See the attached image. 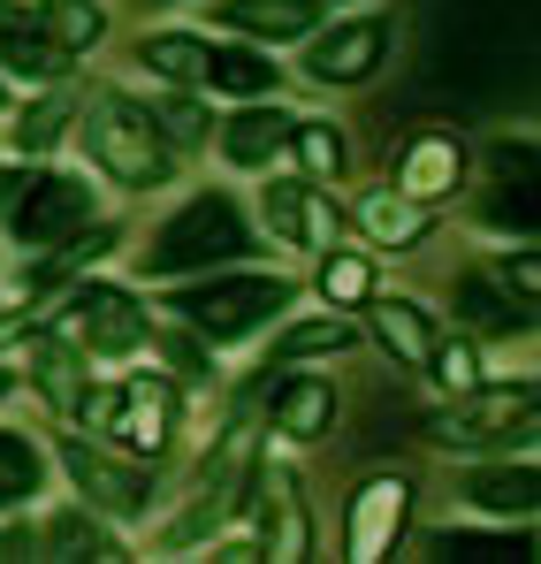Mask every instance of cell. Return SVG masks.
Masks as SVG:
<instances>
[{"mask_svg":"<svg viewBox=\"0 0 541 564\" xmlns=\"http://www.w3.org/2000/svg\"><path fill=\"white\" fill-rule=\"evenodd\" d=\"M252 245V221L229 206V198H191L176 221L161 229V245H153V275H191V268H214V260H237Z\"/></svg>","mask_w":541,"mask_h":564,"instance_id":"6da1fadb","label":"cell"},{"mask_svg":"<svg viewBox=\"0 0 541 564\" xmlns=\"http://www.w3.org/2000/svg\"><path fill=\"white\" fill-rule=\"evenodd\" d=\"M91 161L115 176V184H130V191H145V184H161L169 176V138L153 130V115L145 107H130V99H107L99 115H91Z\"/></svg>","mask_w":541,"mask_h":564,"instance_id":"7a4b0ae2","label":"cell"},{"mask_svg":"<svg viewBox=\"0 0 541 564\" xmlns=\"http://www.w3.org/2000/svg\"><path fill=\"white\" fill-rule=\"evenodd\" d=\"M282 297H290L282 275H229V282H206V290H183L176 313L191 328H206L214 344H229V336H252L260 321H274Z\"/></svg>","mask_w":541,"mask_h":564,"instance_id":"3957f363","label":"cell"},{"mask_svg":"<svg viewBox=\"0 0 541 564\" xmlns=\"http://www.w3.org/2000/svg\"><path fill=\"white\" fill-rule=\"evenodd\" d=\"M0 206H8V221H15L23 245H54V237H69V229L91 221V191L77 176H46V169L8 176L0 184Z\"/></svg>","mask_w":541,"mask_h":564,"instance_id":"277c9868","label":"cell"},{"mask_svg":"<svg viewBox=\"0 0 541 564\" xmlns=\"http://www.w3.org/2000/svg\"><path fill=\"white\" fill-rule=\"evenodd\" d=\"M62 336H69L77 351L122 359V351H138V344H145V305H138V297H122V290H85V305L62 321Z\"/></svg>","mask_w":541,"mask_h":564,"instance_id":"5b68a950","label":"cell"},{"mask_svg":"<svg viewBox=\"0 0 541 564\" xmlns=\"http://www.w3.org/2000/svg\"><path fill=\"white\" fill-rule=\"evenodd\" d=\"M245 458H252V435H245V427H229V443H221V451H214V466H206V488L183 503V519L169 527V542H176V550H183V542H198L214 519H229V503H237V488H245Z\"/></svg>","mask_w":541,"mask_h":564,"instance_id":"8992f818","label":"cell"},{"mask_svg":"<svg viewBox=\"0 0 541 564\" xmlns=\"http://www.w3.org/2000/svg\"><path fill=\"white\" fill-rule=\"evenodd\" d=\"M381 54H389V23H374V15H359V23H336L328 39H313V77L321 85H359V77H374L381 69Z\"/></svg>","mask_w":541,"mask_h":564,"instance_id":"52a82bcc","label":"cell"},{"mask_svg":"<svg viewBox=\"0 0 541 564\" xmlns=\"http://www.w3.org/2000/svg\"><path fill=\"white\" fill-rule=\"evenodd\" d=\"M268 229L282 237V245H297V252H328L336 245V206L321 198V191H305V184H268Z\"/></svg>","mask_w":541,"mask_h":564,"instance_id":"ba28073f","label":"cell"},{"mask_svg":"<svg viewBox=\"0 0 541 564\" xmlns=\"http://www.w3.org/2000/svg\"><path fill=\"white\" fill-rule=\"evenodd\" d=\"M62 466L77 480V496L99 503V511H138V503H145V466H122V458H107V451H91V443H69Z\"/></svg>","mask_w":541,"mask_h":564,"instance_id":"9c48e42d","label":"cell"},{"mask_svg":"<svg viewBox=\"0 0 541 564\" xmlns=\"http://www.w3.org/2000/svg\"><path fill=\"white\" fill-rule=\"evenodd\" d=\"M107 427H115L130 451H145V458H153V451L169 443V427H176V397H169V381H153V375L130 381V389L115 397V420H107Z\"/></svg>","mask_w":541,"mask_h":564,"instance_id":"30bf717a","label":"cell"},{"mask_svg":"<svg viewBox=\"0 0 541 564\" xmlns=\"http://www.w3.org/2000/svg\"><path fill=\"white\" fill-rule=\"evenodd\" d=\"M404 480L397 473H381V480H366L359 488V503H351V557L359 564H374L389 542H397V519H404Z\"/></svg>","mask_w":541,"mask_h":564,"instance_id":"8fae6325","label":"cell"},{"mask_svg":"<svg viewBox=\"0 0 541 564\" xmlns=\"http://www.w3.org/2000/svg\"><path fill=\"white\" fill-rule=\"evenodd\" d=\"M260 511H268V557H305L313 534H305V496H297V473L268 466L260 473Z\"/></svg>","mask_w":541,"mask_h":564,"instance_id":"7c38bea8","label":"cell"},{"mask_svg":"<svg viewBox=\"0 0 541 564\" xmlns=\"http://www.w3.org/2000/svg\"><path fill=\"white\" fill-rule=\"evenodd\" d=\"M457 176H465L457 138H412L404 145V169H397L404 198H443V191H457Z\"/></svg>","mask_w":541,"mask_h":564,"instance_id":"4fadbf2b","label":"cell"},{"mask_svg":"<svg viewBox=\"0 0 541 564\" xmlns=\"http://www.w3.org/2000/svg\"><path fill=\"white\" fill-rule=\"evenodd\" d=\"M31 31H39L54 54H91V46H99V31H107V15H99L91 0H39Z\"/></svg>","mask_w":541,"mask_h":564,"instance_id":"5bb4252c","label":"cell"},{"mask_svg":"<svg viewBox=\"0 0 541 564\" xmlns=\"http://www.w3.org/2000/svg\"><path fill=\"white\" fill-rule=\"evenodd\" d=\"M221 23H237L252 39H313V0H229Z\"/></svg>","mask_w":541,"mask_h":564,"instance_id":"9a60e30c","label":"cell"},{"mask_svg":"<svg viewBox=\"0 0 541 564\" xmlns=\"http://www.w3.org/2000/svg\"><path fill=\"white\" fill-rule=\"evenodd\" d=\"M328 420H336V389L328 381H282V397H274V427L282 435L313 443V435H328Z\"/></svg>","mask_w":541,"mask_h":564,"instance_id":"2e32d148","label":"cell"},{"mask_svg":"<svg viewBox=\"0 0 541 564\" xmlns=\"http://www.w3.org/2000/svg\"><path fill=\"white\" fill-rule=\"evenodd\" d=\"M31 375H39V389H46V404H54V412H77V397H85V359H77V344H69V336H39Z\"/></svg>","mask_w":541,"mask_h":564,"instance_id":"e0dca14e","label":"cell"},{"mask_svg":"<svg viewBox=\"0 0 541 564\" xmlns=\"http://www.w3.org/2000/svg\"><path fill=\"white\" fill-rule=\"evenodd\" d=\"M374 336H381L397 359H412V367H428V351H435V321H428L420 305H404V297H381V305H374Z\"/></svg>","mask_w":541,"mask_h":564,"instance_id":"ac0fdd59","label":"cell"},{"mask_svg":"<svg viewBox=\"0 0 541 564\" xmlns=\"http://www.w3.org/2000/svg\"><path fill=\"white\" fill-rule=\"evenodd\" d=\"M519 404H534V397H527V389H519V397H473L465 412H443V420H435V435H443V443H480V435H511V412H519Z\"/></svg>","mask_w":541,"mask_h":564,"instance_id":"d6986e66","label":"cell"},{"mask_svg":"<svg viewBox=\"0 0 541 564\" xmlns=\"http://www.w3.org/2000/svg\"><path fill=\"white\" fill-rule=\"evenodd\" d=\"M221 145H229V161H237V169H268L274 145H290V122H282L274 107H252V115H237V122H229V138H221Z\"/></svg>","mask_w":541,"mask_h":564,"instance_id":"ffe728a7","label":"cell"},{"mask_svg":"<svg viewBox=\"0 0 541 564\" xmlns=\"http://www.w3.org/2000/svg\"><path fill=\"white\" fill-rule=\"evenodd\" d=\"M206 77H214V93H237V99L274 93V62H268V54H252V46H221V54H206Z\"/></svg>","mask_w":541,"mask_h":564,"instance_id":"44dd1931","label":"cell"},{"mask_svg":"<svg viewBox=\"0 0 541 564\" xmlns=\"http://www.w3.org/2000/svg\"><path fill=\"white\" fill-rule=\"evenodd\" d=\"M465 488H473V503H488V511H519V519H527V511L541 503V480H534V466H496V473H473Z\"/></svg>","mask_w":541,"mask_h":564,"instance_id":"7402d4cb","label":"cell"},{"mask_svg":"<svg viewBox=\"0 0 541 564\" xmlns=\"http://www.w3.org/2000/svg\"><path fill=\"white\" fill-rule=\"evenodd\" d=\"M145 69L169 77V85L206 77V39H191V31H153V39H145Z\"/></svg>","mask_w":541,"mask_h":564,"instance_id":"603a6c76","label":"cell"},{"mask_svg":"<svg viewBox=\"0 0 541 564\" xmlns=\"http://www.w3.org/2000/svg\"><path fill=\"white\" fill-rule=\"evenodd\" d=\"M359 221L374 229V237H381V245H420V237H428L420 206H412V198H389V191H374V198H366Z\"/></svg>","mask_w":541,"mask_h":564,"instance_id":"cb8c5ba5","label":"cell"},{"mask_svg":"<svg viewBox=\"0 0 541 564\" xmlns=\"http://www.w3.org/2000/svg\"><path fill=\"white\" fill-rule=\"evenodd\" d=\"M69 115H77V93H46L23 122H15V145H23V153H46V145L62 138V122H69Z\"/></svg>","mask_w":541,"mask_h":564,"instance_id":"d4e9b609","label":"cell"},{"mask_svg":"<svg viewBox=\"0 0 541 564\" xmlns=\"http://www.w3.org/2000/svg\"><path fill=\"white\" fill-rule=\"evenodd\" d=\"M457 313L473 328H511V290H496V275H465L457 282Z\"/></svg>","mask_w":541,"mask_h":564,"instance_id":"484cf974","label":"cell"},{"mask_svg":"<svg viewBox=\"0 0 541 564\" xmlns=\"http://www.w3.org/2000/svg\"><path fill=\"white\" fill-rule=\"evenodd\" d=\"M39 480H46L39 451H31L23 435H0V503H23V496H31Z\"/></svg>","mask_w":541,"mask_h":564,"instance_id":"4316f807","label":"cell"},{"mask_svg":"<svg viewBox=\"0 0 541 564\" xmlns=\"http://www.w3.org/2000/svg\"><path fill=\"white\" fill-rule=\"evenodd\" d=\"M321 297H336V305H366V297H374V268H366L359 252H328V268H321Z\"/></svg>","mask_w":541,"mask_h":564,"instance_id":"83f0119b","label":"cell"},{"mask_svg":"<svg viewBox=\"0 0 541 564\" xmlns=\"http://www.w3.org/2000/svg\"><path fill=\"white\" fill-rule=\"evenodd\" d=\"M0 62H8V69H23V77H46V69H54V46L8 15V23H0Z\"/></svg>","mask_w":541,"mask_h":564,"instance_id":"f1b7e54d","label":"cell"},{"mask_svg":"<svg viewBox=\"0 0 541 564\" xmlns=\"http://www.w3.org/2000/svg\"><path fill=\"white\" fill-rule=\"evenodd\" d=\"M46 527H54V534H39L46 557H107V550H115L99 527H85V519H46Z\"/></svg>","mask_w":541,"mask_h":564,"instance_id":"f546056e","label":"cell"},{"mask_svg":"<svg viewBox=\"0 0 541 564\" xmlns=\"http://www.w3.org/2000/svg\"><path fill=\"white\" fill-rule=\"evenodd\" d=\"M290 138H297V161H305L313 176H336V169H344V138H336L328 122H305V130H290Z\"/></svg>","mask_w":541,"mask_h":564,"instance_id":"4dcf8cb0","label":"cell"},{"mask_svg":"<svg viewBox=\"0 0 541 564\" xmlns=\"http://www.w3.org/2000/svg\"><path fill=\"white\" fill-rule=\"evenodd\" d=\"M344 344H351V328H344V321H305V328H290V344H282V351H290V359H305V351H344Z\"/></svg>","mask_w":541,"mask_h":564,"instance_id":"1f68e13d","label":"cell"},{"mask_svg":"<svg viewBox=\"0 0 541 564\" xmlns=\"http://www.w3.org/2000/svg\"><path fill=\"white\" fill-rule=\"evenodd\" d=\"M511 550H527V542H511V534H451L443 542V557H511Z\"/></svg>","mask_w":541,"mask_h":564,"instance_id":"d6a6232c","label":"cell"},{"mask_svg":"<svg viewBox=\"0 0 541 564\" xmlns=\"http://www.w3.org/2000/svg\"><path fill=\"white\" fill-rule=\"evenodd\" d=\"M428 367H435V381H443V389H473V375H480L465 344H451V351H428Z\"/></svg>","mask_w":541,"mask_h":564,"instance_id":"836d02e7","label":"cell"},{"mask_svg":"<svg viewBox=\"0 0 541 564\" xmlns=\"http://www.w3.org/2000/svg\"><path fill=\"white\" fill-rule=\"evenodd\" d=\"M153 130H169V138H183V145H198V138H206V115H198V107H191V99H169V107H161V122H153Z\"/></svg>","mask_w":541,"mask_h":564,"instance_id":"e575fe53","label":"cell"},{"mask_svg":"<svg viewBox=\"0 0 541 564\" xmlns=\"http://www.w3.org/2000/svg\"><path fill=\"white\" fill-rule=\"evenodd\" d=\"M504 290H519V305H534V290H541V260L534 252H519V260L504 268Z\"/></svg>","mask_w":541,"mask_h":564,"instance_id":"d590c367","label":"cell"},{"mask_svg":"<svg viewBox=\"0 0 541 564\" xmlns=\"http://www.w3.org/2000/svg\"><path fill=\"white\" fill-rule=\"evenodd\" d=\"M8 15H15V8H8V0H0V23H8Z\"/></svg>","mask_w":541,"mask_h":564,"instance_id":"8d00e7d4","label":"cell"},{"mask_svg":"<svg viewBox=\"0 0 541 564\" xmlns=\"http://www.w3.org/2000/svg\"><path fill=\"white\" fill-rule=\"evenodd\" d=\"M0 397H8V375H0Z\"/></svg>","mask_w":541,"mask_h":564,"instance_id":"74e56055","label":"cell"}]
</instances>
